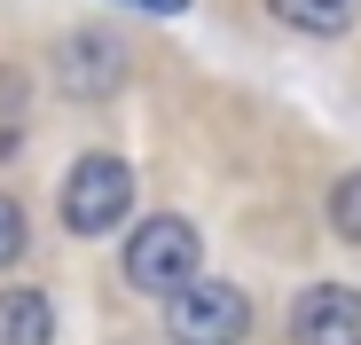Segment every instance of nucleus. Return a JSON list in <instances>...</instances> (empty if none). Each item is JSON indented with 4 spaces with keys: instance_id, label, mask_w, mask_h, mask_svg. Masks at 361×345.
I'll return each instance as SVG.
<instances>
[{
    "instance_id": "nucleus-9",
    "label": "nucleus",
    "mask_w": 361,
    "mask_h": 345,
    "mask_svg": "<svg viewBox=\"0 0 361 345\" xmlns=\"http://www.w3.org/2000/svg\"><path fill=\"white\" fill-rule=\"evenodd\" d=\"M16 259H24V212L0 196V267H16Z\"/></svg>"
},
{
    "instance_id": "nucleus-4",
    "label": "nucleus",
    "mask_w": 361,
    "mask_h": 345,
    "mask_svg": "<svg viewBox=\"0 0 361 345\" xmlns=\"http://www.w3.org/2000/svg\"><path fill=\"white\" fill-rule=\"evenodd\" d=\"M55 87H63L71 102H110L118 87H126V47H118L102 24H87V32H63L55 39Z\"/></svg>"
},
{
    "instance_id": "nucleus-5",
    "label": "nucleus",
    "mask_w": 361,
    "mask_h": 345,
    "mask_svg": "<svg viewBox=\"0 0 361 345\" xmlns=\"http://www.w3.org/2000/svg\"><path fill=\"white\" fill-rule=\"evenodd\" d=\"M290 345H361V291L353 282H314V291H298Z\"/></svg>"
},
{
    "instance_id": "nucleus-6",
    "label": "nucleus",
    "mask_w": 361,
    "mask_h": 345,
    "mask_svg": "<svg viewBox=\"0 0 361 345\" xmlns=\"http://www.w3.org/2000/svg\"><path fill=\"white\" fill-rule=\"evenodd\" d=\"M0 345H55L47 291H0Z\"/></svg>"
},
{
    "instance_id": "nucleus-1",
    "label": "nucleus",
    "mask_w": 361,
    "mask_h": 345,
    "mask_svg": "<svg viewBox=\"0 0 361 345\" xmlns=\"http://www.w3.org/2000/svg\"><path fill=\"white\" fill-rule=\"evenodd\" d=\"M55 212H63L71 236H110V227H126L134 220V165L110 157V149H87L63 172V189H55Z\"/></svg>"
},
{
    "instance_id": "nucleus-3",
    "label": "nucleus",
    "mask_w": 361,
    "mask_h": 345,
    "mask_svg": "<svg viewBox=\"0 0 361 345\" xmlns=\"http://www.w3.org/2000/svg\"><path fill=\"white\" fill-rule=\"evenodd\" d=\"M165 337L173 345H244L252 337V299L220 275H189L165 299Z\"/></svg>"
},
{
    "instance_id": "nucleus-2",
    "label": "nucleus",
    "mask_w": 361,
    "mask_h": 345,
    "mask_svg": "<svg viewBox=\"0 0 361 345\" xmlns=\"http://www.w3.org/2000/svg\"><path fill=\"white\" fill-rule=\"evenodd\" d=\"M126 282L142 299H173L189 275H204V244H197V227L180 220V212H157V220H142L134 236H126Z\"/></svg>"
},
{
    "instance_id": "nucleus-8",
    "label": "nucleus",
    "mask_w": 361,
    "mask_h": 345,
    "mask_svg": "<svg viewBox=\"0 0 361 345\" xmlns=\"http://www.w3.org/2000/svg\"><path fill=\"white\" fill-rule=\"evenodd\" d=\"M330 227H338L345 244H361V165L345 172L338 189H330Z\"/></svg>"
},
{
    "instance_id": "nucleus-7",
    "label": "nucleus",
    "mask_w": 361,
    "mask_h": 345,
    "mask_svg": "<svg viewBox=\"0 0 361 345\" xmlns=\"http://www.w3.org/2000/svg\"><path fill=\"white\" fill-rule=\"evenodd\" d=\"M267 8L290 24V32H314V39H338V32H353V16H361V0H267Z\"/></svg>"
},
{
    "instance_id": "nucleus-10",
    "label": "nucleus",
    "mask_w": 361,
    "mask_h": 345,
    "mask_svg": "<svg viewBox=\"0 0 361 345\" xmlns=\"http://www.w3.org/2000/svg\"><path fill=\"white\" fill-rule=\"evenodd\" d=\"M134 8H149V16H180L189 0H134Z\"/></svg>"
}]
</instances>
